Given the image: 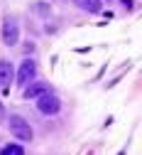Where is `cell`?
Here are the masks:
<instances>
[{
    "mask_svg": "<svg viewBox=\"0 0 142 155\" xmlns=\"http://www.w3.org/2000/svg\"><path fill=\"white\" fill-rule=\"evenodd\" d=\"M37 111L42 116H56L59 111H62V101H59L52 91H47L42 96H37Z\"/></svg>",
    "mask_w": 142,
    "mask_h": 155,
    "instance_id": "6da1fadb",
    "label": "cell"
},
{
    "mask_svg": "<svg viewBox=\"0 0 142 155\" xmlns=\"http://www.w3.org/2000/svg\"><path fill=\"white\" fill-rule=\"evenodd\" d=\"M17 37H20L17 20L15 17H5V22H3V42L8 47H12V45H17Z\"/></svg>",
    "mask_w": 142,
    "mask_h": 155,
    "instance_id": "3957f363",
    "label": "cell"
},
{
    "mask_svg": "<svg viewBox=\"0 0 142 155\" xmlns=\"http://www.w3.org/2000/svg\"><path fill=\"white\" fill-rule=\"evenodd\" d=\"M76 5L86 12H100V0H76Z\"/></svg>",
    "mask_w": 142,
    "mask_h": 155,
    "instance_id": "52a82bcc",
    "label": "cell"
},
{
    "mask_svg": "<svg viewBox=\"0 0 142 155\" xmlns=\"http://www.w3.org/2000/svg\"><path fill=\"white\" fill-rule=\"evenodd\" d=\"M10 130L20 140H32V128H30V123L22 116H10Z\"/></svg>",
    "mask_w": 142,
    "mask_h": 155,
    "instance_id": "7a4b0ae2",
    "label": "cell"
},
{
    "mask_svg": "<svg viewBox=\"0 0 142 155\" xmlns=\"http://www.w3.org/2000/svg\"><path fill=\"white\" fill-rule=\"evenodd\" d=\"M34 74H37V64L32 59H25L22 64H20V71H17V84L20 86H27V81L34 79Z\"/></svg>",
    "mask_w": 142,
    "mask_h": 155,
    "instance_id": "277c9868",
    "label": "cell"
},
{
    "mask_svg": "<svg viewBox=\"0 0 142 155\" xmlns=\"http://www.w3.org/2000/svg\"><path fill=\"white\" fill-rule=\"evenodd\" d=\"M47 91H52L49 84H32V86L25 89V99H34V96H42V94H47Z\"/></svg>",
    "mask_w": 142,
    "mask_h": 155,
    "instance_id": "8992f818",
    "label": "cell"
},
{
    "mask_svg": "<svg viewBox=\"0 0 142 155\" xmlns=\"http://www.w3.org/2000/svg\"><path fill=\"white\" fill-rule=\"evenodd\" d=\"M0 155H25V150H22V145L10 143V145H5L3 150H0Z\"/></svg>",
    "mask_w": 142,
    "mask_h": 155,
    "instance_id": "ba28073f",
    "label": "cell"
},
{
    "mask_svg": "<svg viewBox=\"0 0 142 155\" xmlns=\"http://www.w3.org/2000/svg\"><path fill=\"white\" fill-rule=\"evenodd\" d=\"M0 116H3V106H0Z\"/></svg>",
    "mask_w": 142,
    "mask_h": 155,
    "instance_id": "9c48e42d",
    "label": "cell"
},
{
    "mask_svg": "<svg viewBox=\"0 0 142 155\" xmlns=\"http://www.w3.org/2000/svg\"><path fill=\"white\" fill-rule=\"evenodd\" d=\"M10 84H12V64L10 62H0V89H3V94L10 91Z\"/></svg>",
    "mask_w": 142,
    "mask_h": 155,
    "instance_id": "5b68a950",
    "label": "cell"
}]
</instances>
